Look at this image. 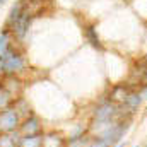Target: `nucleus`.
I'll return each instance as SVG.
<instances>
[{
  "mask_svg": "<svg viewBox=\"0 0 147 147\" xmlns=\"http://www.w3.org/2000/svg\"><path fill=\"white\" fill-rule=\"evenodd\" d=\"M24 67V60L19 53L12 51L10 48L0 55V72H7V74H16L19 70H22Z\"/></svg>",
  "mask_w": 147,
  "mask_h": 147,
  "instance_id": "f257e3e1",
  "label": "nucleus"
},
{
  "mask_svg": "<svg viewBox=\"0 0 147 147\" xmlns=\"http://www.w3.org/2000/svg\"><path fill=\"white\" fill-rule=\"evenodd\" d=\"M19 125V115L17 111L12 108H7L0 113V130L2 132H12L16 130V127Z\"/></svg>",
  "mask_w": 147,
  "mask_h": 147,
  "instance_id": "f03ea898",
  "label": "nucleus"
},
{
  "mask_svg": "<svg viewBox=\"0 0 147 147\" xmlns=\"http://www.w3.org/2000/svg\"><path fill=\"white\" fill-rule=\"evenodd\" d=\"M19 147H43V137L39 135H28L19 140Z\"/></svg>",
  "mask_w": 147,
  "mask_h": 147,
  "instance_id": "7ed1b4c3",
  "label": "nucleus"
},
{
  "mask_svg": "<svg viewBox=\"0 0 147 147\" xmlns=\"http://www.w3.org/2000/svg\"><path fill=\"white\" fill-rule=\"evenodd\" d=\"M9 101H10L9 92H7L5 89H2V86H0V110H2V108H7Z\"/></svg>",
  "mask_w": 147,
  "mask_h": 147,
  "instance_id": "20e7f679",
  "label": "nucleus"
},
{
  "mask_svg": "<svg viewBox=\"0 0 147 147\" xmlns=\"http://www.w3.org/2000/svg\"><path fill=\"white\" fill-rule=\"evenodd\" d=\"M7 31H3L2 34H0V55H3L7 50H9V46H7Z\"/></svg>",
  "mask_w": 147,
  "mask_h": 147,
  "instance_id": "39448f33",
  "label": "nucleus"
},
{
  "mask_svg": "<svg viewBox=\"0 0 147 147\" xmlns=\"http://www.w3.org/2000/svg\"><path fill=\"white\" fill-rule=\"evenodd\" d=\"M87 38L91 39V43H92L96 48H101V45H99V38L96 36V33H94V29H92V28H89V29H87Z\"/></svg>",
  "mask_w": 147,
  "mask_h": 147,
  "instance_id": "423d86ee",
  "label": "nucleus"
},
{
  "mask_svg": "<svg viewBox=\"0 0 147 147\" xmlns=\"http://www.w3.org/2000/svg\"><path fill=\"white\" fill-rule=\"evenodd\" d=\"M115 147H125V144H121V142H120L118 146H115Z\"/></svg>",
  "mask_w": 147,
  "mask_h": 147,
  "instance_id": "0eeeda50",
  "label": "nucleus"
},
{
  "mask_svg": "<svg viewBox=\"0 0 147 147\" xmlns=\"http://www.w3.org/2000/svg\"><path fill=\"white\" fill-rule=\"evenodd\" d=\"M3 2H5V0H0V5H2V3H3Z\"/></svg>",
  "mask_w": 147,
  "mask_h": 147,
  "instance_id": "6e6552de",
  "label": "nucleus"
}]
</instances>
